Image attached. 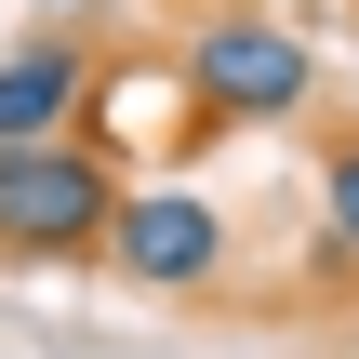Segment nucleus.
Returning <instances> with one entry per match:
<instances>
[{
    "instance_id": "obj_2",
    "label": "nucleus",
    "mask_w": 359,
    "mask_h": 359,
    "mask_svg": "<svg viewBox=\"0 0 359 359\" xmlns=\"http://www.w3.org/2000/svg\"><path fill=\"white\" fill-rule=\"evenodd\" d=\"M187 93H200V120H293L320 93V40L280 13H213L187 40Z\"/></svg>"
},
{
    "instance_id": "obj_1",
    "label": "nucleus",
    "mask_w": 359,
    "mask_h": 359,
    "mask_svg": "<svg viewBox=\"0 0 359 359\" xmlns=\"http://www.w3.org/2000/svg\"><path fill=\"white\" fill-rule=\"evenodd\" d=\"M120 173L93 147H13L0 160V266H67V253H107L120 240Z\"/></svg>"
},
{
    "instance_id": "obj_3",
    "label": "nucleus",
    "mask_w": 359,
    "mask_h": 359,
    "mask_svg": "<svg viewBox=\"0 0 359 359\" xmlns=\"http://www.w3.org/2000/svg\"><path fill=\"white\" fill-rule=\"evenodd\" d=\"M107 253H120V280H147V293H200V280L226 266V213H213L200 187H133Z\"/></svg>"
},
{
    "instance_id": "obj_5",
    "label": "nucleus",
    "mask_w": 359,
    "mask_h": 359,
    "mask_svg": "<svg viewBox=\"0 0 359 359\" xmlns=\"http://www.w3.org/2000/svg\"><path fill=\"white\" fill-rule=\"evenodd\" d=\"M320 266H359V147H333V187H320Z\"/></svg>"
},
{
    "instance_id": "obj_4",
    "label": "nucleus",
    "mask_w": 359,
    "mask_h": 359,
    "mask_svg": "<svg viewBox=\"0 0 359 359\" xmlns=\"http://www.w3.org/2000/svg\"><path fill=\"white\" fill-rule=\"evenodd\" d=\"M80 107H93L80 40H27V53H0V160H13V147H67Z\"/></svg>"
}]
</instances>
